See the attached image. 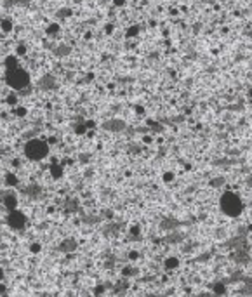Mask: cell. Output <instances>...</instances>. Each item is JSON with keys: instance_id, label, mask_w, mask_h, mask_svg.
Instances as JSON below:
<instances>
[{"instance_id": "obj_1", "label": "cell", "mask_w": 252, "mask_h": 297, "mask_svg": "<svg viewBox=\"0 0 252 297\" xmlns=\"http://www.w3.org/2000/svg\"><path fill=\"white\" fill-rule=\"evenodd\" d=\"M221 209L226 215L235 217V215H238L242 212V200L238 198V195L228 191L221 197Z\"/></svg>"}, {"instance_id": "obj_2", "label": "cell", "mask_w": 252, "mask_h": 297, "mask_svg": "<svg viewBox=\"0 0 252 297\" xmlns=\"http://www.w3.org/2000/svg\"><path fill=\"white\" fill-rule=\"evenodd\" d=\"M47 151H49V148L44 141L35 139V141H30V143L26 144V155L31 160H42V158L47 155Z\"/></svg>"}, {"instance_id": "obj_3", "label": "cell", "mask_w": 252, "mask_h": 297, "mask_svg": "<svg viewBox=\"0 0 252 297\" xmlns=\"http://www.w3.org/2000/svg\"><path fill=\"white\" fill-rule=\"evenodd\" d=\"M9 223H11V226H14V228H21L23 224H24V217H23L19 212L12 210L11 215H9Z\"/></svg>"}, {"instance_id": "obj_4", "label": "cell", "mask_w": 252, "mask_h": 297, "mask_svg": "<svg viewBox=\"0 0 252 297\" xmlns=\"http://www.w3.org/2000/svg\"><path fill=\"white\" fill-rule=\"evenodd\" d=\"M177 266H179V261H177L176 257H169L167 261H165V268H167V269H176Z\"/></svg>"}, {"instance_id": "obj_5", "label": "cell", "mask_w": 252, "mask_h": 297, "mask_svg": "<svg viewBox=\"0 0 252 297\" xmlns=\"http://www.w3.org/2000/svg\"><path fill=\"white\" fill-rule=\"evenodd\" d=\"M216 292H217V294H223V292H224V287H223V285H217V287H216Z\"/></svg>"}, {"instance_id": "obj_6", "label": "cell", "mask_w": 252, "mask_h": 297, "mask_svg": "<svg viewBox=\"0 0 252 297\" xmlns=\"http://www.w3.org/2000/svg\"><path fill=\"white\" fill-rule=\"evenodd\" d=\"M0 280H2V269H0Z\"/></svg>"}, {"instance_id": "obj_7", "label": "cell", "mask_w": 252, "mask_h": 297, "mask_svg": "<svg viewBox=\"0 0 252 297\" xmlns=\"http://www.w3.org/2000/svg\"><path fill=\"white\" fill-rule=\"evenodd\" d=\"M250 96H252V89H250Z\"/></svg>"}]
</instances>
